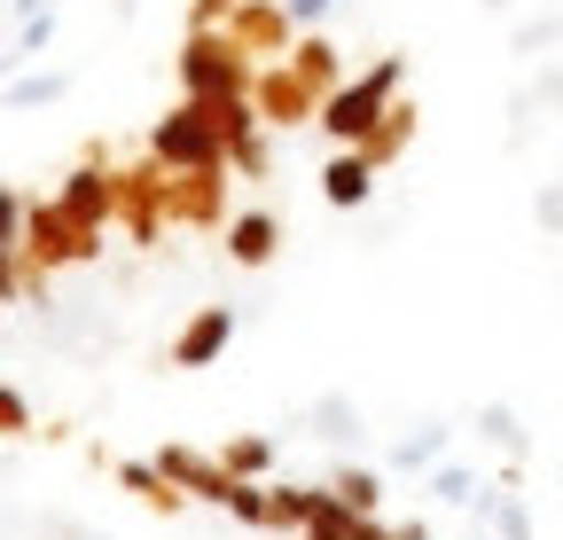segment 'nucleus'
<instances>
[{"label":"nucleus","mask_w":563,"mask_h":540,"mask_svg":"<svg viewBox=\"0 0 563 540\" xmlns=\"http://www.w3.org/2000/svg\"><path fill=\"white\" fill-rule=\"evenodd\" d=\"M313 509H321V494H306V486H274V525H282V532H306Z\"/></svg>","instance_id":"obj_24"},{"label":"nucleus","mask_w":563,"mask_h":540,"mask_svg":"<svg viewBox=\"0 0 563 540\" xmlns=\"http://www.w3.org/2000/svg\"><path fill=\"white\" fill-rule=\"evenodd\" d=\"M274 243H282L274 212H235V220H228V258H235V266H266Z\"/></svg>","instance_id":"obj_13"},{"label":"nucleus","mask_w":563,"mask_h":540,"mask_svg":"<svg viewBox=\"0 0 563 540\" xmlns=\"http://www.w3.org/2000/svg\"><path fill=\"white\" fill-rule=\"evenodd\" d=\"M477 509L493 517V532H501V540H532V517H525V502H517V494H493V486H485V494H477Z\"/></svg>","instance_id":"obj_21"},{"label":"nucleus","mask_w":563,"mask_h":540,"mask_svg":"<svg viewBox=\"0 0 563 540\" xmlns=\"http://www.w3.org/2000/svg\"><path fill=\"white\" fill-rule=\"evenodd\" d=\"M55 196H63V205L79 212L87 228H110V220H118V205H125V173H118L110 157H87V165H70V173H63V188H55Z\"/></svg>","instance_id":"obj_6"},{"label":"nucleus","mask_w":563,"mask_h":540,"mask_svg":"<svg viewBox=\"0 0 563 540\" xmlns=\"http://www.w3.org/2000/svg\"><path fill=\"white\" fill-rule=\"evenodd\" d=\"M63 95H70L63 71H16V79H9V110H16V118H24V110H47V102H63Z\"/></svg>","instance_id":"obj_16"},{"label":"nucleus","mask_w":563,"mask_h":540,"mask_svg":"<svg viewBox=\"0 0 563 540\" xmlns=\"http://www.w3.org/2000/svg\"><path fill=\"white\" fill-rule=\"evenodd\" d=\"M243 9V0H196V9H188V24H228Z\"/></svg>","instance_id":"obj_29"},{"label":"nucleus","mask_w":563,"mask_h":540,"mask_svg":"<svg viewBox=\"0 0 563 540\" xmlns=\"http://www.w3.org/2000/svg\"><path fill=\"white\" fill-rule=\"evenodd\" d=\"M336 494H344L352 509H368V517H376V502H384V478H376V470H336Z\"/></svg>","instance_id":"obj_25"},{"label":"nucleus","mask_w":563,"mask_h":540,"mask_svg":"<svg viewBox=\"0 0 563 540\" xmlns=\"http://www.w3.org/2000/svg\"><path fill=\"white\" fill-rule=\"evenodd\" d=\"M321 423H329V439H344V431H361V416H352L344 399H321Z\"/></svg>","instance_id":"obj_28"},{"label":"nucleus","mask_w":563,"mask_h":540,"mask_svg":"<svg viewBox=\"0 0 563 540\" xmlns=\"http://www.w3.org/2000/svg\"><path fill=\"white\" fill-rule=\"evenodd\" d=\"M220 188H228V165H196V173H173V220L188 228H220Z\"/></svg>","instance_id":"obj_12"},{"label":"nucleus","mask_w":563,"mask_h":540,"mask_svg":"<svg viewBox=\"0 0 563 540\" xmlns=\"http://www.w3.org/2000/svg\"><path fill=\"white\" fill-rule=\"evenodd\" d=\"M391 462H399V470H439V462H446V423H422V431H407V439L391 447Z\"/></svg>","instance_id":"obj_18"},{"label":"nucleus","mask_w":563,"mask_h":540,"mask_svg":"<svg viewBox=\"0 0 563 540\" xmlns=\"http://www.w3.org/2000/svg\"><path fill=\"white\" fill-rule=\"evenodd\" d=\"M235 345V306H203L180 337H173V368H211Z\"/></svg>","instance_id":"obj_9"},{"label":"nucleus","mask_w":563,"mask_h":540,"mask_svg":"<svg viewBox=\"0 0 563 540\" xmlns=\"http://www.w3.org/2000/svg\"><path fill=\"white\" fill-rule=\"evenodd\" d=\"M361 517H368V509H352V502L329 486L321 509H313V525H306V540H352V532H361Z\"/></svg>","instance_id":"obj_17"},{"label":"nucleus","mask_w":563,"mask_h":540,"mask_svg":"<svg viewBox=\"0 0 563 540\" xmlns=\"http://www.w3.org/2000/svg\"><path fill=\"white\" fill-rule=\"evenodd\" d=\"M0 423H9V431H16V439H24V431H32V399H24V392H16V384H9V392H0Z\"/></svg>","instance_id":"obj_27"},{"label":"nucleus","mask_w":563,"mask_h":540,"mask_svg":"<svg viewBox=\"0 0 563 540\" xmlns=\"http://www.w3.org/2000/svg\"><path fill=\"white\" fill-rule=\"evenodd\" d=\"M157 470H165V478L188 494V502H220L228 509V494H235V470L220 462V454H196V447H157Z\"/></svg>","instance_id":"obj_8"},{"label":"nucleus","mask_w":563,"mask_h":540,"mask_svg":"<svg viewBox=\"0 0 563 540\" xmlns=\"http://www.w3.org/2000/svg\"><path fill=\"white\" fill-rule=\"evenodd\" d=\"M24 251H32L40 266H87V258L102 251V228H87L63 196H40L32 220H24Z\"/></svg>","instance_id":"obj_4"},{"label":"nucleus","mask_w":563,"mask_h":540,"mask_svg":"<svg viewBox=\"0 0 563 540\" xmlns=\"http://www.w3.org/2000/svg\"><path fill=\"white\" fill-rule=\"evenodd\" d=\"M150 157L173 165V173H196V165H228V133L196 95H180L157 125H150Z\"/></svg>","instance_id":"obj_3"},{"label":"nucleus","mask_w":563,"mask_h":540,"mask_svg":"<svg viewBox=\"0 0 563 540\" xmlns=\"http://www.w3.org/2000/svg\"><path fill=\"white\" fill-rule=\"evenodd\" d=\"M290 63L321 87V95H336L344 87V63H336V47H329V32H298V47H290Z\"/></svg>","instance_id":"obj_14"},{"label":"nucleus","mask_w":563,"mask_h":540,"mask_svg":"<svg viewBox=\"0 0 563 540\" xmlns=\"http://www.w3.org/2000/svg\"><path fill=\"white\" fill-rule=\"evenodd\" d=\"M228 32H235L251 55H290V47H298V40H290L298 24H290V9H282V0H243V9L228 16Z\"/></svg>","instance_id":"obj_11"},{"label":"nucleus","mask_w":563,"mask_h":540,"mask_svg":"<svg viewBox=\"0 0 563 540\" xmlns=\"http://www.w3.org/2000/svg\"><path fill=\"white\" fill-rule=\"evenodd\" d=\"M376 157L368 150H336L329 165H321V205H336V212H361L368 196H376Z\"/></svg>","instance_id":"obj_10"},{"label":"nucleus","mask_w":563,"mask_h":540,"mask_svg":"<svg viewBox=\"0 0 563 540\" xmlns=\"http://www.w3.org/2000/svg\"><path fill=\"white\" fill-rule=\"evenodd\" d=\"M118 220L133 228V243H157V228L173 220V165H141V173H125V205H118Z\"/></svg>","instance_id":"obj_7"},{"label":"nucleus","mask_w":563,"mask_h":540,"mask_svg":"<svg viewBox=\"0 0 563 540\" xmlns=\"http://www.w3.org/2000/svg\"><path fill=\"white\" fill-rule=\"evenodd\" d=\"M540 228L563 235V188H540Z\"/></svg>","instance_id":"obj_30"},{"label":"nucleus","mask_w":563,"mask_h":540,"mask_svg":"<svg viewBox=\"0 0 563 540\" xmlns=\"http://www.w3.org/2000/svg\"><path fill=\"white\" fill-rule=\"evenodd\" d=\"M431 494H439L446 509H477V494H485V486H477V470H462V462H439V470H431Z\"/></svg>","instance_id":"obj_20"},{"label":"nucleus","mask_w":563,"mask_h":540,"mask_svg":"<svg viewBox=\"0 0 563 540\" xmlns=\"http://www.w3.org/2000/svg\"><path fill=\"white\" fill-rule=\"evenodd\" d=\"M251 102L266 110V125H321V102H329V95L298 71V63H274V71H258Z\"/></svg>","instance_id":"obj_5"},{"label":"nucleus","mask_w":563,"mask_h":540,"mask_svg":"<svg viewBox=\"0 0 563 540\" xmlns=\"http://www.w3.org/2000/svg\"><path fill=\"white\" fill-rule=\"evenodd\" d=\"M47 40H55V0H40V9H24V16H16V63L47 55Z\"/></svg>","instance_id":"obj_22"},{"label":"nucleus","mask_w":563,"mask_h":540,"mask_svg":"<svg viewBox=\"0 0 563 540\" xmlns=\"http://www.w3.org/2000/svg\"><path fill=\"white\" fill-rule=\"evenodd\" d=\"M173 71H180V95H196V102H220V95H251V87H258L251 47H243L228 24H188Z\"/></svg>","instance_id":"obj_1"},{"label":"nucleus","mask_w":563,"mask_h":540,"mask_svg":"<svg viewBox=\"0 0 563 540\" xmlns=\"http://www.w3.org/2000/svg\"><path fill=\"white\" fill-rule=\"evenodd\" d=\"M282 9H290V24H298V32H321V24L336 16V0H282Z\"/></svg>","instance_id":"obj_26"},{"label":"nucleus","mask_w":563,"mask_h":540,"mask_svg":"<svg viewBox=\"0 0 563 540\" xmlns=\"http://www.w3.org/2000/svg\"><path fill=\"white\" fill-rule=\"evenodd\" d=\"M415 118H422L415 102H391V110H384V125L368 133V142H361V150H368L376 165H399V157H407V142H415Z\"/></svg>","instance_id":"obj_15"},{"label":"nucleus","mask_w":563,"mask_h":540,"mask_svg":"<svg viewBox=\"0 0 563 540\" xmlns=\"http://www.w3.org/2000/svg\"><path fill=\"white\" fill-rule=\"evenodd\" d=\"M391 540H431V525H422V517H415V525H399Z\"/></svg>","instance_id":"obj_31"},{"label":"nucleus","mask_w":563,"mask_h":540,"mask_svg":"<svg viewBox=\"0 0 563 540\" xmlns=\"http://www.w3.org/2000/svg\"><path fill=\"white\" fill-rule=\"evenodd\" d=\"M399 79H407V63H399V55H376L361 79H344V87L321 102V133H329L336 150H361L368 133L384 125V110L399 102Z\"/></svg>","instance_id":"obj_2"},{"label":"nucleus","mask_w":563,"mask_h":540,"mask_svg":"<svg viewBox=\"0 0 563 540\" xmlns=\"http://www.w3.org/2000/svg\"><path fill=\"white\" fill-rule=\"evenodd\" d=\"M220 462L235 470V478H266V462H274V439H258V431H235V439L220 447Z\"/></svg>","instance_id":"obj_19"},{"label":"nucleus","mask_w":563,"mask_h":540,"mask_svg":"<svg viewBox=\"0 0 563 540\" xmlns=\"http://www.w3.org/2000/svg\"><path fill=\"white\" fill-rule=\"evenodd\" d=\"M477 431H485L493 447H509V454H525V423H517V408H501V399H485V408H477Z\"/></svg>","instance_id":"obj_23"}]
</instances>
